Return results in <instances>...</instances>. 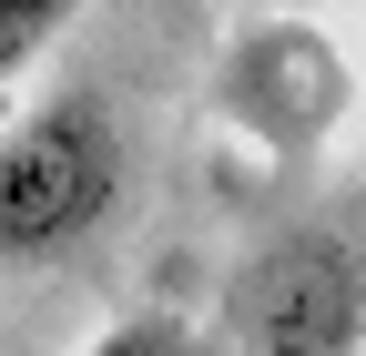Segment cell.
Masks as SVG:
<instances>
[{
  "label": "cell",
  "mask_w": 366,
  "mask_h": 356,
  "mask_svg": "<svg viewBox=\"0 0 366 356\" xmlns=\"http://www.w3.org/2000/svg\"><path fill=\"white\" fill-rule=\"evenodd\" d=\"M122 204V122L102 92H51L0 132V264H51Z\"/></svg>",
  "instance_id": "cell-1"
},
{
  "label": "cell",
  "mask_w": 366,
  "mask_h": 356,
  "mask_svg": "<svg viewBox=\"0 0 366 356\" xmlns=\"http://www.w3.org/2000/svg\"><path fill=\"white\" fill-rule=\"evenodd\" d=\"M224 326L244 356H366V244L336 224L274 234L234 275Z\"/></svg>",
  "instance_id": "cell-2"
},
{
  "label": "cell",
  "mask_w": 366,
  "mask_h": 356,
  "mask_svg": "<svg viewBox=\"0 0 366 356\" xmlns=\"http://www.w3.org/2000/svg\"><path fill=\"white\" fill-rule=\"evenodd\" d=\"M224 112H234V132L295 163L346 122V51L305 21H264L224 51Z\"/></svg>",
  "instance_id": "cell-3"
},
{
  "label": "cell",
  "mask_w": 366,
  "mask_h": 356,
  "mask_svg": "<svg viewBox=\"0 0 366 356\" xmlns=\"http://www.w3.org/2000/svg\"><path fill=\"white\" fill-rule=\"evenodd\" d=\"M81 11V0H0V92H11V81L51 51L61 41V21Z\"/></svg>",
  "instance_id": "cell-4"
},
{
  "label": "cell",
  "mask_w": 366,
  "mask_h": 356,
  "mask_svg": "<svg viewBox=\"0 0 366 356\" xmlns=\"http://www.w3.org/2000/svg\"><path fill=\"white\" fill-rule=\"evenodd\" d=\"M81 356H204V336L183 326V316H122V326H102Z\"/></svg>",
  "instance_id": "cell-5"
}]
</instances>
